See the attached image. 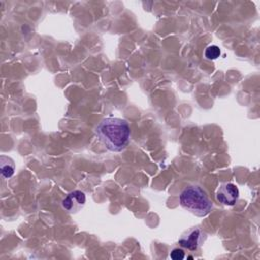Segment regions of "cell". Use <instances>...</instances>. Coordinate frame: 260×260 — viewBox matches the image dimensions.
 Instances as JSON below:
<instances>
[{"instance_id":"8992f818","label":"cell","mask_w":260,"mask_h":260,"mask_svg":"<svg viewBox=\"0 0 260 260\" xmlns=\"http://www.w3.org/2000/svg\"><path fill=\"white\" fill-rule=\"evenodd\" d=\"M0 170H1V176L3 179H9L12 177L15 171V164L12 158L1 155L0 156Z\"/></svg>"},{"instance_id":"3957f363","label":"cell","mask_w":260,"mask_h":260,"mask_svg":"<svg viewBox=\"0 0 260 260\" xmlns=\"http://www.w3.org/2000/svg\"><path fill=\"white\" fill-rule=\"evenodd\" d=\"M205 239L206 234L196 226L185 232L179 239V244L189 251H197L204 243Z\"/></svg>"},{"instance_id":"ba28073f","label":"cell","mask_w":260,"mask_h":260,"mask_svg":"<svg viewBox=\"0 0 260 260\" xmlns=\"http://www.w3.org/2000/svg\"><path fill=\"white\" fill-rule=\"evenodd\" d=\"M185 257L186 254L181 248H175L170 252V258L173 260H183Z\"/></svg>"},{"instance_id":"5b68a950","label":"cell","mask_w":260,"mask_h":260,"mask_svg":"<svg viewBox=\"0 0 260 260\" xmlns=\"http://www.w3.org/2000/svg\"><path fill=\"white\" fill-rule=\"evenodd\" d=\"M86 201L85 194L82 191L74 190L68 193L61 202L63 209L69 213H76L83 208Z\"/></svg>"},{"instance_id":"7a4b0ae2","label":"cell","mask_w":260,"mask_h":260,"mask_svg":"<svg viewBox=\"0 0 260 260\" xmlns=\"http://www.w3.org/2000/svg\"><path fill=\"white\" fill-rule=\"evenodd\" d=\"M179 201L183 208L196 216H206L212 209V203L200 186L191 185L186 187L179 196Z\"/></svg>"},{"instance_id":"52a82bcc","label":"cell","mask_w":260,"mask_h":260,"mask_svg":"<svg viewBox=\"0 0 260 260\" xmlns=\"http://www.w3.org/2000/svg\"><path fill=\"white\" fill-rule=\"evenodd\" d=\"M204 55L208 60H215L220 56V49L216 45H210L205 49Z\"/></svg>"},{"instance_id":"277c9868","label":"cell","mask_w":260,"mask_h":260,"mask_svg":"<svg viewBox=\"0 0 260 260\" xmlns=\"http://www.w3.org/2000/svg\"><path fill=\"white\" fill-rule=\"evenodd\" d=\"M216 199L222 203L223 205H235L236 202L239 199V189L238 187L231 183V182H225L221 183L218 188L216 189Z\"/></svg>"},{"instance_id":"6da1fadb","label":"cell","mask_w":260,"mask_h":260,"mask_svg":"<svg viewBox=\"0 0 260 260\" xmlns=\"http://www.w3.org/2000/svg\"><path fill=\"white\" fill-rule=\"evenodd\" d=\"M130 126L121 118L109 117L100 122L95 134L101 143L112 152H121L130 141Z\"/></svg>"}]
</instances>
